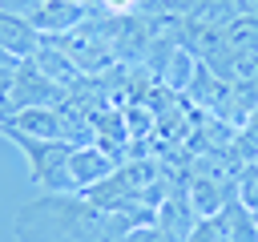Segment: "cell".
<instances>
[{"instance_id": "3", "label": "cell", "mask_w": 258, "mask_h": 242, "mask_svg": "<svg viewBox=\"0 0 258 242\" xmlns=\"http://www.w3.org/2000/svg\"><path fill=\"white\" fill-rule=\"evenodd\" d=\"M113 20L117 16H85V24H77L73 32H64V36H56L60 40V48L69 52V60L85 73V77H101V73H109L113 65H121L117 60V48H113Z\"/></svg>"}, {"instance_id": "14", "label": "cell", "mask_w": 258, "mask_h": 242, "mask_svg": "<svg viewBox=\"0 0 258 242\" xmlns=\"http://www.w3.org/2000/svg\"><path fill=\"white\" fill-rule=\"evenodd\" d=\"M16 65H20V60H16V56H8V52L0 48V69H16Z\"/></svg>"}, {"instance_id": "15", "label": "cell", "mask_w": 258, "mask_h": 242, "mask_svg": "<svg viewBox=\"0 0 258 242\" xmlns=\"http://www.w3.org/2000/svg\"><path fill=\"white\" fill-rule=\"evenodd\" d=\"M254 226H258V210H254Z\"/></svg>"}, {"instance_id": "7", "label": "cell", "mask_w": 258, "mask_h": 242, "mask_svg": "<svg viewBox=\"0 0 258 242\" xmlns=\"http://www.w3.org/2000/svg\"><path fill=\"white\" fill-rule=\"evenodd\" d=\"M85 16H89V4H81V0H44L28 20L40 36H64L77 24H85Z\"/></svg>"}, {"instance_id": "2", "label": "cell", "mask_w": 258, "mask_h": 242, "mask_svg": "<svg viewBox=\"0 0 258 242\" xmlns=\"http://www.w3.org/2000/svg\"><path fill=\"white\" fill-rule=\"evenodd\" d=\"M0 137H8L24 157H28V173L44 194H73L69 182V153L77 149L73 141H48V137H32L16 125H0Z\"/></svg>"}, {"instance_id": "10", "label": "cell", "mask_w": 258, "mask_h": 242, "mask_svg": "<svg viewBox=\"0 0 258 242\" xmlns=\"http://www.w3.org/2000/svg\"><path fill=\"white\" fill-rule=\"evenodd\" d=\"M145 8V0H89L93 16H137Z\"/></svg>"}, {"instance_id": "16", "label": "cell", "mask_w": 258, "mask_h": 242, "mask_svg": "<svg viewBox=\"0 0 258 242\" xmlns=\"http://www.w3.org/2000/svg\"><path fill=\"white\" fill-rule=\"evenodd\" d=\"M81 4H89V0H81Z\"/></svg>"}, {"instance_id": "11", "label": "cell", "mask_w": 258, "mask_h": 242, "mask_svg": "<svg viewBox=\"0 0 258 242\" xmlns=\"http://www.w3.org/2000/svg\"><path fill=\"white\" fill-rule=\"evenodd\" d=\"M12 117V69H0V125Z\"/></svg>"}, {"instance_id": "4", "label": "cell", "mask_w": 258, "mask_h": 242, "mask_svg": "<svg viewBox=\"0 0 258 242\" xmlns=\"http://www.w3.org/2000/svg\"><path fill=\"white\" fill-rule=\"evenodd\" d=\"M64 97H69V89L48 81L32 60H20L12 69V113H20V109H52V105H64Z\"/></svg>"}, {"instance_id": "13", "label": "cell", "mask_w": 258, "mask_h": 242, "mask_svg": "<svg viewBox=\"0 0 258 242\" xmlns=\"http://www.w3.org/2000/svg\"><path fill=\"white\" fill-rule=\"evenodd\" d=\"M234 16H258V0H230Z\"/></svg>"}, {"instance_id": "1", "label": "cell", "mask_w": 258, "mask_h": 242, "mask_svg": "<svg viewBox=\"0 0 258 242\" xmlns=\"http://www.w3.org/2000/svg\"><path fill=\"white\" fill-rule=\"evenodd\" d=\"M157 210L145 214H109L93 206L85 194H44L16 210V238L20 242H121L129 230L153 222Z\"/></svg>"}, {"instance_id": "12", "label": "cell", "mask_w": 258, "mask_h": 242, "mask_svg": "<svg viewBox=\"0 0 258 242\" xmlns=\"http://www.w3.org/2000/svg\"><path fill=\"white\" fill-rule=\"evenodd\" d=\"M44 0H0V12H12V16H32Z\"/></svg>"}, {"instance_id": "6", "label": "cell", "mask_w": 258, "mask_h": 242, "mask_svg": "<svg viewBox=\"0 0 258 242\" xmlns=\"http://www.w3.org/2000/svg\"><path fill=\"white\" fill-rule=\"evenodd\" d=\"M230 182H218V177H206V173H198V169H189V173H181V198H185V206H189V214L202 222V218H218L222 210H226V202H230V194L234 190H226Z\"/></svg>"}, {"instance_id": "9", "label": "cell", "mask_w": 258, "mask_h": 242, "mask_svg": "<svg viewBox=\"0 0 258 242\" xmlns=\"http://www.w3.org/2000/svg\"><path fill=\"white\" fill-rule=\"evenodd\" d=\"M40 32L32 28L28 16H12V12H0V48L16 60H28L36 48H40Z\"/></svg>"}, {"instance_id": "5", "label": "cell", "mask_w": 258, "mask_h": 242, "mask_svg": "<svg viewBox=\"0 0 258 242\" xmlns=\"http://www.w3.org/2000/svg\"><path fill=\"white\" fill-rule=\"evenodd\" d=\"M117 165H121V157L117 153H109V149H101V145H77L73 153H69V182H73V194H85V190H93V186H101L105 177H113L117 173Z\"/></svg>"}, {"instance_id": "8", "label": "cell", "mask_w": 258, "mask_h": 242, "mask_svg": "<svg viewBox=\"0 0 258 242\" xmlns=\"http://www.w3.org/2000/svg\"><path fill=\"white\" fill-rule=\"evenodd\" d=\"M28 60H32V65H36L48 81H56V85H60V89H69V93L85 81V73L69 60V52L60 48V40H56V36H44V40H40V48H36Z\"/></svg>"}]
</instances>
